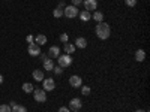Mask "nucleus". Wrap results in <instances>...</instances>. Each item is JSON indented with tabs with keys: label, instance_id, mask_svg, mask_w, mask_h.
I'll return each instance as SVG.
<instances>
[{
	"label": "nucleus",
	"instance_id": "f257e3e1",
	"mask_svg": "<svg viewBox=\"0 0 150 112\" xmlns=\"http://www.w3.org/2000/svg\"><path fill=\"white\" fill-rule=\"evenodd\" d=\"M95 33H96V36L99 37V39H102V41H105V39H108V37L111 36V27L108 26L107 22H98V26H96V29H95Z\"/></svg>",
	"mask_w": 150,
	"mask_h": 112
},
{
	"label": "nucleus",
	"instance_id": "f03ea898",
	"mask_svg": "<svg viewBox=\"0 0 150 112\" xmlns=\"http://www.w3.org/2000/svg\"><path fill=\"white\" fill-rule=\"evenodd\" d=\"M57 64L62 67V69H65V67H69L72 64V57L69 54H63V55H59L57 57Z\"/></svg>",
	"mask_w": 150,
	"mask_h": 112
},
{
	"label": "nucleus",
	"instance_id": "7ed1b4c3",
	"mask_svg": "<svg viewBox=\"0 0 150 112\" xmlns=\"http://www.w3.org/2000/svg\"><path fill=\"white\" fill-rule=\"evenodd\" d=\"M78 14H80V10H78L77 6L68 5L63 9V17H66V18H75V17H78Z\"/></svg>",
	"mask_w": 150,
	"mask_h": 112
},
{
	"label": "nucleus",
	"instance_id": "20e7f679",
	"mask_svg": "<svg viewBox=\"0 0 150 112\" xmlns=\"http://www.w3.org/2000/svg\"><path fill=\"white\" fill-rule=\"evenodd\" d=\"M33 97L38 103H44V102H47V91L44 88H36V90H33Z\"/></svg>",
	"mask_w": 150,
	"mask_h": 112
},
{
	"label": "nucleus",
	"instance_id": "39448f33",
	"mask_svg": "<svg viewBox=\"0 0 150 112\" xmlns=\"http://www.w3.org/2000/svg\"><path fill=\"white\" fill-rule=\"evenodd\" d=\"M42 87H44L45 91H53V90L56 88V81H54L53 78H44Z\"/></svg>",
	"mask_w": 150,
	"mask_h": 112
},
{
	"label": "nucleus",
	"instance_id": "423d86ee",
	"mask_svg": "<svg viewBox=\"0 0 150 112\" xmlns=\"http://www.w3.org/2000/svg\"><path fill=\"white\" fill-rule=\"evenodd\" d=\"M27 52H29V55H32V57H38V55H41V46L38 45V43H29Z\"/></svg>",
	"mask_w": 150,
	"mask_h": 112
},
{
	"label": "nucleus",
	"instance_id": "0eeeda50",
	"mask_svg": "<svg viewBox=\"0 0 150 112\" xmlns=\"http://www.w3.org/2000/svg\"><path fill=\"white\" fill-rule=\"evenodd\" d=\"M69 85L72 87V88H80V87L83 85L81 76H78V75H72V76L69 78Z\"/></svg>",
	"mask_w": 150,
	"mask_h": 112
},
{
	"label": "nucleus",
	"instance_id": "6e6552de",
	"mask_svg": "<svg viewBox=\"0 0 150 112\" xmlns=\"http://www.w3.org/2000/svg\"><path fill=\"white\" fill-rule=\"evenodd\" d=\"M83 108V102H81V99H78V97H74L72 100L69 102V109H72V111H80Z\"/></svg>",
	"mask_w": 150,
	"mask_h": 112
},
{
	"label": "nucleus",
	"instance_id": "1a4fd4ad",
	"mask_svg": "<svg viewBox=\"0 0 150 112\" xmlns=\"http://www.w3.org/2000/svg\"><path fill=\"white\" fill-rule=\"evenodd\" d=\"M84 9L89 12H95L98 9V0H84Z\"/></svg>",
	"mask_w": 150,
	"mask_h": 112
},
{
	"label": "nucleus",
	"instance_id": "9d476101",
	"mask_svg": "<svg viewBox=\"0 0 150 112\" xmlns=\"http://www.w3.org/2000/svg\"><path fill=\"white\" fill-rule=\"evenodd\" d=\"M59 55H60V48L57 45H53L51 48L48 49V57L50 58H57Z\"/></svg>",
	"mask_w": 150,
	"mask_h": 112
},
{
	"label": "nucleus",
	"instance_id": "9b49d317",
	"mask_svg": "<svg viewBox=\"0 0 150 112\" xmlns=\"http://www.w3.org/2000/svg\"><path fill=\"white\" fill-rule=\"evenodd\" d=\"M78 18L83 21V22H87V21H90L92 20V12H89V10H81L80 14H78Z\"/></svg>",
	"mask_w": 150,
	"mask_h": 112
},
{
	"label": "nucleus",
	"instance_id": "f8f14e48",
	"mask_svg": "<svg viewBox=\"0 0 150 112\" xmlns=\"http://www.w3.org/2000/svg\"><path fill=\"white\" fill-rule=\"evenodd\" d=\"M75 48H80V49H84V48H87V41H86V37H77L75 39Z\"/></svg>",
	"mask_w": 150,
	"mask_h": 112
},
{
	"label": "nucleus",
	"instance_id": "ddd939ff",
	"mask_svg": "<svg viewBox=\"0 0 150 112\" xmlns=\"http://www.w3.org/2000/svg\"><path fill=\"white\" fill-rule=\"evenodd\" d=\"M42 64H44V69H45L47 72H50V70L54 69V60L48 57V58H45V60L42 61Z\"/></svg>",
	"mask_w": 150,
	"mask_h": 112
},
{
	"label": "nucleus",
	"instance_id": "4468645a",
	"mask_svg": "<svg viewBox=\"0 0 150 112\" xmlns=\"http://www.w3.org/2000/svg\"><path fill=\"white\" fill-rule=\"evenodd\" d=\"M63 49H65V54H69V55H72L74 52H75V45L74 43H71V42H66L65 45H63Z\"/></svg>",
	"mask_w": 150,
	"mask_h": 112
},
{
	"label": "nucleus",
	"instance_id": "2eb2a0df",
	"mask_svg": "<svg viewBox=\"0 0 150 112\" xmlns=\"http://www.w3.org/2000/svg\"><path fill=\"white\" fill-rule=\"evenodd\" d=\"M33 81H38V82H42L44 81V72L42 70H39V69H38V70H33Z\"/></svg>",
	"mask_w": 150,
	"mask_h": 112
},
{
	"label": "nucleus",
	"instance_id": "dca6fc26",
	"mask_svg": "<svg viewBox=\"0 0 150 112\" xmlns=\"http://www.w3.org/2000/svg\"><path fill=\"white\" fill-rule=\"evenodd\" d=\"M135 60L140 61V63L146 60V51H144V49H137V51H135Z\"/></svg>",
	"mask_w": 150,
	"mask_h": 112
},
{
	"label": "nucleus",
	"instance_id": "f3484780",
	"mask_svg": "<svg viewBox=\"0 0 150 112\" xmlns=\"http://www.w3.org/2000/svg\"><path fill=\"white\" fill-rule=\"evenodd\" d=\"M92 18H93V21H96V22H102L104 21V14L101 10H95L93 14H92Z\"/></svg>",
	"mask_w": 150,
	"mask_h": 112
},
{
	"label": "nucleus",
	"instance_id": "a211bd4d",
	"mask_svg": "<svg viewBox=\"0 0 150 112\" xmlns=\"http://www.w3.org/2000/svg\"><path fill=\"white\" fill-rule=\"evenodd\" d=\"M11 108H12V112H27L26 108L21 105H17L15 102H11Z\"/></svg>",
	"mask_w": 150,
	"mask_h": 112
},
{
	"label": "nucleus",
	"instance_id": "6ab92c4d",
	"mask_svg": "<svg viewBox=\"0 0 150 112\" xmlns=\"http://www.w3.org/2000/svg\"><path fill=\"white\" fill-rule=\"evenodd\" d=\"M35 43H38V45H45L47 43V36L45 34H38L36 37H35Z\"/></svg>",
	"mask_w": 150,
	"mask_h": 112
},
{
	"label": "nucleus",
	"instance_id": "aec40b11",
	"mask_svg": "<svg viewBox=\"0 0 150 112\" xmlns=\"http://www.w3.org/2000/svg\"><path fill=\"white\" fill-rule=\"evenodd\" d=\"M33 84L32 82H26V84H23V91L24 93H33Z\"/></svg>",
	"mask_w": 150,
	"mask_h": 112
},
{
	"label": "nucleus",
	"instance_id": "412c9836",
	"mask_svg": "<svg viewBox=\"0 0 150 112\" xmlns=\"http://www.w3.org/2000/svg\"><path fill=\"white\" fill-rule=\"evenodd\" d=\"M53 17H54V18H60V17H63V9L56 8V9L53 10Z\"/></svg>",
	"mask_w": 150,
	"mask_h": 112
},
{
	"label": "nucleus",
	"instance_id": "4be33fe9",
	"mask_svg": "<svg viewBox=\"0 0 150 112\" xmlns=\"http://www.w3.org/2000/svg\"><path fill=\"white\" fill-rule=\"evenodd\" d=\"M90 87H87V85H81V94L83 96H89L90 94Z\"/></svg>",
	"mask_w": 150,
	"mask_h": 112
},
{
	"label": "nucleus",
	"instance_id": "5701e85b",
	"mask_svg": "<svg viewBox=\"0 0 150 112\" xmlns=\"http://www.w3.org/2000/svg\"><path fill=\"white\" fill-rule=\"evenodd\" d=\"M60 42H62V43L69 42V34H68V33H62V34H60Z\"/></svg>",
	"mask_w": 150,
	"mask_h": 112
},
{
	"label": "nucleus",
	"instance_id": "b1692460",
	"mask_svg": "<svg viewBox=\"0 0 150 112\" xmlns=\"http://www.w3.org/2000/svg\"><path fill=\"white\" fill-rule=\"evenodd\" d=\"M0 112H12L11 105H0Z\"/></svg>",
	"mask_w": 150,
	"mask_h": 112
},
{
	"label": "nucleus",
	"instance_id": "393cba45",
	"mask_svg": "<svg viewBox=\"0 0 150 112\" xmlns=\"http://www.w3.org/2000/svg\"><path fill=\"white\" fill-rule=\"evenodd\" d=\"M137 2H138V0H125V5L129 6V8H134L137 5Z\"/></svg>",
	"mask_w": 150,
	"mask_h": 112
},
{
	"label": "nucleus",
	"instance_id": "a878e982",
	"mask_svg": "<svg viewBox=\"0 0 150 112\" xmlns=\"http://www.w3.org/2000/svg\"><path fill=\"white\" fill-rule=\"evenodd\" d=\"M53 70H54V73H56V75H62V73H63V69H62L60 66H54V69H53Z\"/></svg>",
	"mask_w": 150,
	"mask_h": 112
},
{
	"label": "nucleus",
	"instance_id": "bb28decb",
	"mask_svg": "<svg viewBox=\"0 0 150 112\" xmlns=\"http://www.w3.org/2000/svg\"><path fill=\"white\" fill-rule=\"evenodd\" d=\"M81 2H83V0H72V6H77L78 8L81 5Z\"/></svg>",
	"mask_w": 150,
	"mask_h": 112
},
{
	"label": "nucleus",
	"instance_id": "cd10ccee",
	"mask_svg": "<svg viewBox=\"0 0 150 112\" xmlns=\"http://www.w3.org/2000/svg\"><path fill=\"white\" fill-rule=\"evenodd\" d=\"M59 112H71V109L66 106H62V108H59Z\"/></svg>",
	"mask_w": 150,
	"mask_h": 112
},
{
	"label": "nucleus",
	"instance_id": "c85d7f7f",
	"mask_svg": "<svg viewBox=\"0 0 150 112\" xmlns=\"http://www.w3.org/2000/svg\"><path fill=\"white\" fill-rule=\"evenodd\" d=\"M26 41H27V43H33V34H29L26 37Z\"/></svg>",
	"mask_w": 150,
	"mask_h": 112
},
{
	"label": "nucleus",
	"instance_id": "c756f323",
	"mask_svg": "<svg viewBox=\"0 0 150 112\" xmlns=\"http://www.w3.org/2000/svg\"><path fill=\"white\" fill-rule=\"evenodd\" d=\"M65 6H66V5H65V2H60L57 8H60V9H65Z\"/></svg>",
	"mask_w": 150,
	"mask_h": 112
},
{
	"label": "nucleus",
	"instance_id": "7c9ffc66",
	"mask_svg": "<svg viewBox=\"0 0 150 112\" xmlns=\"http://www.w3.org/2000/svg\"><path fill=\"white\" fill-rule=\"evenodd\" d=\"M0 84H3V76L0 75Z\"/></svg>",
	"mask_w": 150,
	"mask_h": 112
},
{
	"label": "nucleus",
	"instance_id": "2f4dec72",
	"mask_svg": "<svg viewBox=\"0 0 150 112\" xmlns=\"http://www.w3.org/2000/svg\"><path fill=\"white\" fill-rule=\"evenodd\" d=\"M135 112H146V111H143V109H137Z\"/></svg>",
	"mask_w": 150,
	"mask_h": 112
},
{
	"label": "nucleus",
	"instance_id": "473e14b6",
	"mask_svg": "<svg viewBox=\"0 0 150 112\" xmlns=\"http://www.w3.org/2000/svg\"><path fill=\"white\" fill-rule=\"evenodd\" d=\"M74 112H80V111H74Z\"/></svg>",
	"mask_w": 150,
	"mask_h": 112
}]
</instances>
